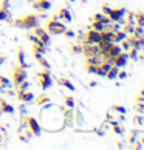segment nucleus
Segmentation results:
<instances>
[{"instance_id": "obj_1", "label": "nucleus", "mask_w": 144, "mask_h": 150, "mask_svg": "<svg viewBox=\"0 0 144 150\" xmlns=\"http://www.w3.org/2000/svg\"><path fill=\"white\" fill-rule=\"evenodd\" d=\"M39 20H40V16H36V14H26L23 17H19L16 20H13L11 23L17 28H22V29H33L39 25Z\"/></svg>"}, {"instance_id": "obj_2", "label": "nucleus", "mask_w": 144, "mask_h": 150, "mask_svg": "<svg viewBox=\"0 0 144 150\" xmlns=\"http://www.w3.org/2000/svg\"><path fill=\"white\" fill-rule=\"evenodd\" d=\"M47 31L50 36H59V34H62L65 31V23L60 22L59 19H56V17H51L50 20L47 22Z\"/></svg>"}, {"instance_id": "obj_3", "label": "nucleus", "mask_w": 144, "mask_h": 150, "mask_svg": "<svg viewBox=\"0 0 144 150\" xmlns=\"http://www.w3.org/2000/svg\"><path fill=\"white\" fill-rule=\"evenodd\" d=\"M37 85H39L42 90H48L53 85V78L50 68H44L40 73H37Z\"/></svg>"}, {"instance_id": "obj_4", "label": "nucleus", "mask_w": 144, "mask_h": 150, "mask_svg": "<svg viewBox=\"0 0 144 150\" xmlns=\"http://www.w3.org/2000/svg\"><path fill=\"white\" fill-rule=\"evenodd\" d=\"M25 124L31 130V133L34 136H40L42 135V127H40V122L37 121L34 116H29V115H25Z\"/></svg>"}, {"instance_id": "obj_5", "label": "nucleus", "mask_w": 144, "mask_h": 150, "mask_svg": "<svg viewBox=\"0 0 144 150\" xmlns=\"http://www.w3.org/2000/svg\"><path fill=\"white\" fill-rule=\"evenodd\" d=\"M26 76H28V73H26V68L20 67V65H17V67L13 68V78H11V84H13L14 87H17L19 84L22 82V80L26 79Z\"/></svg>"}, {"instance_id": "obj_6", "label": "nucleus", "mask_w": 144, "mask_h": 150, "mask_svg": "<svg viewBox=\"0 0 144 150\" xmlns=\"http://www.w3.org/2000/svg\"><path fill=\"white\" fill-rule=\"evenodd\" d=\"M62 118H64V127H73L74 125V107H67L62 108Z\"/></svg>"}, {"instance_id": "obj_7", "label": "nucleus", "mask_w": 144, "mask_h": 150, "mask_svg": "<svg viewBox=\"0 0 144 150\" xmlns=\"http://www.w3.org/2000/svg\"><path fill=\"white\" fill-rule=\"evenodd\" d=\"M126 8H112L110 14H109V19L112 22H118V23L123 25L124 23V16H126Z\"/></svg>"}, {"instance_id": "obj_8", "label": "nucleus", "mask_w": 144, "mask_h": 150, "mask_svg": "<svg viewBox=\"0 0 144 150\" xmlns=\"http://www.w3.org/2000/svg\"><path fill=\"white\" fill-rule=\"evenodd\" d=\"M127 40L130 42V47H133L136 50L144 48V34H129Z\"/></svg>"}, {"instance_id": "obj_9", "label": "nucleus", "mask_w": 144, "mask_h": 150, "mask_svg": "<svg viewBox=\"0 0 144 150\" xmlns=\"http://www.w3.org/2000/svg\"><path fill=\"white\" fill-rule=\"evenodd\" d=\"M33 29H34V34L37 36V39H39L40 42H42V44H45V45L48 47V45H50V42H51V36L48 34L47 29L40 28L39 25H37L36 28H33Z\"/></svg>"}, {"instance_id": "obj_10", "label": "nucleus", "mask_w": 144, "mask_h": 150, "mask_svg": "<svg viewBox=\"0 0 144 150\" xmlns=\"http://www.w3.org/2000/svg\"><path fill=\"white\" fill-rule=\"evenodd\" d=\"M53 6L51 0H34L33 2V8L36 11H40V13H47Z\"/></svg>"}, {"instance_id": "obj_11", "label": "nucleus", "mask_w": 144, "mask_h": 150, "mask_svg": "<svg viewBox=\"0 0 144 150\" xmlns=\"http://www.w3.org/2000/svg\"><path fill=\"white\" fill-rule=\"evenodd\" d=\"M31 50H33V56H34V59H36V62L39 64L40 67H42V68H51L50 62H48V60L45 59L44 53H40L39 50H36V48H33V47H31Z\"/></svg>"}, {"instance_id": "obj_12", "label": "nucleus", "mask_w": 144, "mask_h": 150, "mask_svg": "<svg viewBox=\"0 0 144 150\" xmlns=\"http://www.w3.org/2000/svg\"><path fill=\"white\" fill-rule=\"evenodd\" d=\"M101 39V36H99V31H96V29H92L90 28L88 31L85 33V36H84V40L82 42H85V44H98Z\"/></svg>"}, {"instance_id": "obj_13", "label": "nucleus", "mask_w": 144, "mask_h": 150, "mask_svg": "<svg viewBox=\"0 0 144 150\" xmlns=\"http://www.w3.org/2000/svg\"><path fill=\"white\" fill-rule=\"evenodd\" d=\"M127 60H129V54H127V51H121L118 56L113 59V62L112 65H115V67H118V68H124L127 65Z\"/></svg>"}, {"instance_id": "obj_14", "label": "nucleus", "mask_w": 144, "mask_h": 150, "mask_svg": "<svg viewBox=\"0 0 144 150\" xmlns=\"http://www.w3.org/2000/svg\"><path fill=\"white\" fill-rule=\"evenodd\" d=\"M16 98H17V101H20L23 104H28V102H31L34 99V94L29 90H17Z\"/></svg>"}, {"instance_id": "obj_15", "label": "nucleus", "mask_w": 144, "mask_h": 150, "mask_svg": "<svg viewBox=\"0 0 144 150\" xmlns=\"http://www.w3.org/2000/svg\"><path fill=\"white\" fill-rule=\"evenodd\" d=\"M56 19H59L60 22H64V23H70L71 22V13H70V9L68 8H60L58 13H56V16H54Z\"/></svg>"}, {"instance_id": "obj_16", "label": "nucleus", "mask_w": 144, "mask_h": 150, "mask_svg": "<svg viewBox=\"0 0 144 150\" xmlns=\"http://www.w3.org/2000/svg\"><path fill=\"white\" fill-rule=\"evenodd\" d=\"M0 111H2V113H6V115H13L14 111H16V108H14L13 104H9L3 98H0Z\"/></svg>"}, {"instance_id": "obj_17", "label": "nucleus", "mask_w": 144, "mask_h": 150, "mask_svg": "<svg viewBox=\"0 0 144 150\" xmlns=\"http://www.w3.org/2000/svg\"><path fill=\"white\" fill-rule=\"evenodd\" d=\"M110 67H112V64H109V62H105V60H102L101 64L96 65V71H94V74L105 78V74H107V71H109V68H110Z\"/></svg>"}, {"instance_id": "obj_18", "label": "nucleus", "mask_w": 144, "mask_h": 150, "mask_svg": "<svg viewBox=\"0 0 144 150\" xmlns=\"http://www.w3.org/2000/svg\"><path fill=\"white\" fill-rule=\"evenodd\" d=\"M17 62H19L20 67H23V68H28L29 67V64L26 62V59H25V50L22 48V47L17 48Z\"/></svg>"}, {"instance_id": "obj_19", "label": "nucleus", "mask_w": 144, "mask_h": 150, "mask_svg": "<svg viewBox=\"0 0 144 150\" xmlns=\"http://www.w3.org/2000/svg\"><path fill=\"white\" fill-rule=\"evenodd\" d=\"M58 84L59 85H62V87H65L67 90H70V91H74L76 88H74V85L71 84V80L68 79V78H65V76H60V78L58 79Z\"/></svg>"}, {"instance_id": "obj_20", "label": "nucleus", "mask_w": 144, "mask_h": 150, "mask_svg": "<svg viewBox=\"0 0 144 150\" xmlns=\"http://www.w3.org/2000/svg\"><path fill=\"white\" fill-rule=\"evenodd\" d=\"M133 124H135L136 129L139 127V133H143L144 132V115H138V113H136L135 118H133Z\"/></svg>"}, {"instance_id": "obj_21", "label": "nucleus", "mask_w": 144, "mask_h": 150, "mask_svg": "<svg viewBox=\"0 0 144 150\" xmlns=\"http://www.w3.org/2000/svg\"><path fill=\"white\" fill-rule=\"evenodd\" d=\"M126 37H127V34L124 33L123 29H116V31H113V44H119V42H123Z\"/></svg>"}, {"instance_id": "obj_22", "label": "nucleus", "mask_w": 144, "mask_h": 150, "mask_svg": "<svg viewBox=\"0 0 144 150\" xmlns=\"http://www.w3.org/2000/svg\"><path fill=\"white\" fill-rule=\"evenodd\" d=\"M110 125H112V130H113V132L118 133V135H124V132H126V129H124V127L119 124V121H116V119H115V121L112 119V121H110Z\"/></svg>"}, {"instance_id": "obj_23", "label": "nucleus", "mask_w": 144, "mask_h": 150, "mask_svg": "<svg viewBox=\"0 0 144 150\" xmlns=\"http://www.w3.org/2000/svg\"><path fill=\"white\" fill-rule=\"evenodd\" d=\"M138 138H139V130L138 129H132L130 132H129V135H127V142L132 145L136 139H138Z\"/></svg>"}, {"instance_id": "obj_24", "label": "nucleus", "mask_w": 144, "mask_h": 150, "mask_svg": "<svg viewBox=\"0 0 144 150\" xmlns=\"http://www.w3.org/2000/svg\"><path fill=\"white\" fill-rule=\"evenodd\" d=\"M112 44H113V42H107V40H99V42H98V48H99V53H101V54H104V53H107L109 51V48H110L112 47Z\"/></svg>"}, {"instance_id": "obj_25", "label": "nucleus", "mask_w": 144, "mask_h": 150, "mask_svg": "<svg viewBox=\"0 0 144 150\" xmlns=\"http://www.w3.org/2000/svg\"><path fill=\"white\" fill-rule=\"evenodd\" d=\"M133 17H135V25L144 26V11H135Z\"/></svg>"}, {"instance_id": "obj_26", "label": "nucleus", "mask_w": 144, "mask_h": 150, "mask_svg": "<svg viewBox=\"0 0 144 150\" xmlns=\"http://www.w3.org/2000/svg\"><path fill=\"white\" fill-rule=\"evenodd\" d=\"M118 71H119V68H118V67H115V65H112V67L109 68L107 74H105V78L110 79V80H115V79H116V76H118Z\"/></svg>"}, {"instance_id": "obj_27", "label": "nucleus", "mask_w": 144, "mask_h": 150, "mask_svg": "<svg viewBox=\"0 0 144 150\" xmlns=\"http://www.w3.org/2000/svg\"><path fill=\"white\" fill-rule=\"evenodd\" d=\"M50 101H51V99H50V96L44 93V94H40L39 98L36 99V105H37V107H42V105H45V104H48Z\"/></svg>"}, {"instance_id": "obj_28", "label": "nucleus", "mask_w": 144, "mask_h": 150, "mask_svg": "<svg viewBox=\"0 0 144 150\" xmlns=\"http://www.w3.org/2000/svg\"><path fill=\"white\" fill-rule=\"evenodd\" d=\"M112 111H115V113H118V115H126L127 113V108L124 105H121V104H115V105H112Z\"/></svg>"}, {"instance_id": "obj_29", "label": "nucleus", "mask_w": 144, "mask_h": 150, "mask_svg": "<svg viewBox=\"0 0 144 150\" xmlns=\"http://www.w3.org/2000/svg\"><path fill=\"white\" fill-rule=\"evenodd\" d=\"M121 29H123V31L127 34V36H129V34H133L135 23H127V22H124V23H123V28H121Z\"/></svg>"}, {"instance_id": "obj_30", "label": "nucleus", "mask_w": 144, "mask_h": 150, "mask_svg": "<svg viewBox=\"0 0 144 150\" xmlns=\"http://www.w3.org/2000/svg\"><path fill=\"white\" fill-rule=\"evenodd\" d=\"M74 122H76L78 125H82L84 124V116H82V111L81 110H74Z\"/></svg>"}, {"instance_id": "obj_31", "label": "nucleus", "mask_w": 144, "mask_h": 150, "mask_svg": "<svg viewBox=\"0 0 144 150\" xmlns=\"http://www.w3.org/2000/svg\"><path fill=\"white\" fill-rule=\"evenodd\" d=\"M64 104H65V107H71L73 108L74 105H76V102H74V98L73 96H64Z\"/></svg>"}, {"instance_id": "obj_32", "label": "nucleus", "mask_w": 144, "mask_h": 150, "mask_svg": "<svg viewBox=\"0 0 144 150\" xmlns=\"http://www.w3.org/2000/svg\"><path fill=\"white\" fill-rule=\"evenodd\" d=\"M127 54H129V59H132V60H138L139 50H136V48H133V47H132V48L127 51Z\"/></svg>"}, {"instance_id": "obj_33", "label": "nucleus", "mask_w": 144, "mask_h": 150, "mask_svg": "<svg viewBox=\"0 0 144 150\" xmlns=\"http://www.w3.org/2000/svg\"><path fill=\"white\" fill-rule=\"evenodd\" d=\"M90 28H92V29H96V31H102V29H105V23L92 20V25H90Z\"/></svg>"}, {"instance_id": "obj_34", "label": "nucleus", "mask_w": 144, "mask_h": 150, "mask_svg": "<svg viewBox=\"0 0 144 150\" xmlns=\"http://www.w3.org/2000/svg\"><path fill=\"white\" fill-rule=\"evenodd\" d=\"M71 53H73V54H81L82 53V42L81 44H71Z\"/></svg>"}, {"instance_id": "obj_35", "label": "nucleus", "mask_w": 144, "mask_h": 150, "mask_svg": "<svg viewBox=\"0 0 144 150\" xmlns=\"http://www.w3.org/2000/svg\"><path fill=\"white\" fill-rule=\"evenodd\" d=\"M133 110L138 115H144V102H136L133 105Z\"/></svg>"}, {"instance_id": "obj_36", "label": "nucleus", "mask_w": 144, "mask_h": 150, "mask_svg": "<svg viewBox=\"0 0 144 150\" xmlns=\"http://www.w3.org/2000/svg\"><path fill=\"white\" fill-rule=\"evenodd\" d=\"M2 20H9V9H2L0 8V22Z\"/></svg>"}, {"instance_id": "obj_37", "label": "nucleus", "mask_w": 144, "mask_h": 150, "mask_svg": "<svg viewBox=\"0 0 144 150\" xmlns=\"http://www.w3.org/2000/svg\"><path fill=\"white\" fill-rule=\"evenodd\" d=\"M119 47H121V50H123V51H129V50H130L132 47H130V42H129L127 40V37H126V39H124L123 42H119Z\"/></svg>"}, {"instance_id": "obj_38", "label": "nucleus", "mask_w": 144, "mask_h": 150, "mask_svg": "<svg viewBox=\"0 0 144 150\" xmlns=\"http://www.w3.org/2000/svg\"><path fill=\"white\" fill-rule=\"evenodd\" d=\"M0 85H2L3 88H5V87H9V85H11V80L6 78V76H2V74H0Z\"/></svg>"}, {"instance_id": "obj_39", "label": "nucleus", "mask_w": 144, "mask_h": 150, "mask_svg": "<svg viewBox=\"0 0 144 150\" xmlns=\"http://www.w3.org/2000/svg\"><path fill=\"white\" fill-rule=\"evenodd\" d=\"M126 14H127V20H124V22H127V23H135V17H133L135 11H126Z\"/></svg>"}, {"instance_id": "obj_40", "label": "nucleus", "mask_w": 144, "mask_h": 150, "mask_svg": "<svg viewBox=\"0 0 144 150\" xmlns=\"http://www.w3.org/2000/svg\"><path fill=\"white\" fill-rule=\"evenodd\" d=\"M85 71L88 73V74H94V71H96V65H93V64H85Z\"/></svg>"}, {"instance_id": "obj_41", "label": "nucleus", "mask_w": 144, "mask_h": 150, "mask_svg": "<svg viewBox=\"0 0 144 150\" xmlns=\"http://www.w3.org/2000/svg\"><path fill=\"white\" fill-rule=\"evenodd\" d=\"M16 88H17V90H28V88H29V82L25 79V80H22V82L19 84Z\"/></svg>"}, {"instance_id": "obj_42", "label": "nucleus", "mask_w": 144, "mask_h": 150, "mask_svg": "<svg viewBox=\"0 0 144 150\" xmlns=\"http://www.w3.org/2000/svg\"><path fill=\"white\" fill-rule=\"evenodd\" d=\"M135 102H144V88L138 91V94L135 96Z\"/></svg>"}, {"instance_id": "obj_43", "label": "nucleus", "mask_w": 144, "mask_h": 150, "mask_svg": "<svg viewBox=\"0 0 144 150\" xmlns=\"http://www.w3.org/2000/svg\"><path fill=\"white\" fill-rule=\"evenodd\" d=\"M62 34H64L65 37H68V39H73V37L76 36V33H74L73 29H70V28H65V31H64Z\"/></svg>"}, {"instance_id": "obj_44", "label": "nucleus", "mask_w": 144, "mask_h": 150, "mask_svg": "<svg viewBox=\"0 0 144 150\" xmlns=\"http://www.w3.org/2000/svg\"><path fill=\"white\" fill-rule=\"evenodd\" d=\"M110 11H112L110 5H102V8H101V13L104 14V16H109V14H110Z\"/></svg>"}, {"instance_id": "obj_45", "label": "nucleus", "mask_w": 144, "mask_h": 150, "mask_svg": "<svg viewBox=\"0 0 144 150\" xmlns=\"http://www.w3.org/2000/svg\"><path fill=\"white\" fill-rule=\"evenodd\" d=\"M0 8H2V9H9V0H2Z\"/></svg>"}, {"instance_id": "obj_46", "label": "nucleus", "mask_w": 144, "mask_h": 150, "mask_svg": "<svg viewBox=\"0 0 144 150\" xmlns=\"http://www.w3.org/2000/svg\"><path fill=\"white\" fill-rule=\"evenodd\" d=\"M118 79H126L127 78V71H124V70H121L119 68V71H118V76H116Z\"/></svg>"}, {"instance_id": "obj_47", "label": "nucleus", "mask_w": 144, "mask_h": 150, "mask_svg": "<svg viewBox=\"0 0 144 150\" xmlns=\"http://www.w3.org/2000/svg\"><path fill=\"white\" fill-rule=\"evenodd\" d=\"M116 147H118V149H126L127 145L124 144V141H118V144H116Z\"/></svg>"}, {"instance_id": "obj_48", "label": "nucleus", "mask_w": 144, "mask_h": 150, "mask_svg": "<svg viewBox=\"0 0 144 150\" xmlns=\"http://www.w3.org/2000/svg\"><path fill=\"white\" fill-rule=\"evenodd\" d=\"M20 113H22V116H25V115H26V108H25V105H20Z\"/></svg>"}, {"instance_id": "obj_49", "label": "nucleus", "mask_w": 144, "mask_h": 150, "mask_svg": "<svg viewBox=\"0 0 144 150\" xmlns=\"http://www.w3.org/2000/svg\"><path fill=\"white\" fill-rule=\"evenodd\" d=\"M138 60H144V51H143V53H139V54H138Z\"/></svg>"}, {"instance_id": "obj_50", "label": "nucleus", "mask_w": 144, "mask_h": 150, "mask_svg": "<svg viewBox=\"0 0 144 150\" xmlns=\"http://www.w3.org/2000/svg\"><path fill=\"white\" fill-rule=\"evenodd\" d=\"M96 85H98V82H96V80H92V82L88 84V87H96Z\"/></svg>"}, {"instance_id": "obj_51", "label": "nucleus", "mask_w": 144, "mask_h": 150, "mask_svg": "<svg viewBox=\"0 0 144 150\" xmlns=\"http://www.w3.org/2000/svg\"><path fill=\"white\" fill-rule=\"evenodd\" d=\"M5 60H6V57H5V56H2V54H0V65H2L3 62H5Z\"/></svg>"}, {"instance_id": "obj_52", "label": "nucleus", "mask_w": 144, "mask_h": 150, "mask_svg": "<svg viewBox=\"0 0 144 150\" xmlns=\"http://www.w3.org/2000/svg\"><path fill=\"white\" fill-rule=\"evenodd\" d=\"M139 141H141V144H143V149H144V132H143V135H141V139H139Z\"/></svg>"}, {"instance_id": "obj_53", "label": "nucleus", "mask_w": 144, "mask_h": 150, "mask_svg": "<svg viewBox=\"0 0 144 150\" xmlns=\"http://www.w3.org/2000/svg\"><path fill=\"white\" fill-rule=\"evenodd\" d=\"M2 132H3V127L0 125V142H2ZM0 145H2V144H0Z\"/></svg>"}, {"instance_id": "obj_54", "label": "nucleus", "mask_w": 144, "mask_h": 150, "mask_svg": "<svg viewBox=\"0 0 144 150\" xmlns=\"http://www.w3.org/2000/svg\"><path fill=\"white\" fill-rule=\"evenodd\" d=\"M6 94H8V96H16V93H14V91H6Z\"/></svg>"}, {"instance_id": "obj_55", "label": "nucleus", "mask_w": 144, "mask_h": 150, "mask_svg": "<svg viewBox=\"0 0 144 150\" xmlns=\"http://www.w3.org/2000/svg\"><path fill=\"white\" fill-rule=\"evenodd\" d=\"M65 2H70V3H73V2H76V0H65Z\"/></svg>"}, {"instance_id": "obj_56", "label": "nucleus", "mask_w": 144, "mask_h": 150, "mask_svg": "<svg viewBox=\"0 0 144 150\" xmlns=\"http://www.w3.org/2000/svg\"><path fill=\"white\" fill-rule=\"evenodd\" d=\"M2 88H3V87H2V85H0V91H2Z\"/></svg>"}]
</instances>
